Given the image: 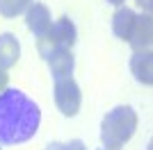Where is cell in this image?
Segmentation results:
<instances>
[{
  "mask_svg": "<svg viewBox=\"0 0 153 150\" xmlns=\"http://www.w3.org/2000/svg\"><path fill=\"white\" fill-rule=\"evenodd\" d=\"M41 112L34 100L19 89H5L0 93V143L16 146L30 141L39 130Z\"/></svg>",
  "mask_w": 153,
  "mask_h": 150,
  "instance_id": "1",
  "label": "cell"
},
{
  "mask_svg": "<svg viewBox=\"0 0 153 150\" xmlns=\"http://www.w3.org/2000/svg\"><path fill=\"white\" fill-rule=\"evenodd\" d=\"M135 130H137V114H135V109L128 105H119L103 116L101 141L108 150H119L133 139Z\"/></svg>",
  "mask_w": 153,
  "mask_h": 150,
  "instance_id": "2",
  "label": "cell"
},
{
  "mask_svg": "<svg viewBox=\"0 0 153 150\" xmlns=\"http://www.w3.org/2000/svg\"><path fill=\"white\" fill-rule=\"evenodd\" d=\"M78 41V30H76V23L69 18V16H62L57 18L55 23L51 25V30L46 32L41 39H37V50L39 55L48 57L53 50H59V48H73V43Z\"/></svg>",
  "mask_w": 153,
  "mask_h": 150,
  "instance_id": "3",
  "label": "cell"
},
{
  "mask_svg": "<svg viewBox=\"0 0 153 150\" xmlns=\"http://www.w3.org/2000/svg\"><path fill=\"white\" fill-rule=\"evenodd\" d=\"M55 105L64 116H76L80 112V105H82V93H80V87L73 77H62V80H55Z\"/></svg>",
  "mask_w": 153,
  "mask_h": 150,
  "instance_id": "4",
  "label": "cell"
},
{
  "mask_svg": "<svg viewBox=\"0 0 153 150\" xmlns=\"http://www.w3.org/2000/svg\"><path fill=\"white\" fill-rule=\"evenodd\" d=\"M135 52H151V41H153V23L151 14H140L135 16L133 30L126 39Z\"/></svg>",
  "mask_w": 153,
  "mask_h": 150,
  "instance_id": "5",
  "label": "cell"
},
{
  "mask_svg": "<svg viewBox=\"0 0 153 150\" xmlns=\"http://www.w3.org/2000/svg\"><path fill=\"white\" fill-rule=\"evenodd\" d=\"M25 23H27V30H30L37 39H41L53 25L48 7L41 5V2H30V7L25 9Z\"/></svg>",
  "mask_w": 153,
  "mask_h": 150,
  "instance_id": "6",
  "label": "cell"
},
{
  "mask_svg": "<svg viewBox=\"0 0 153 150\" xmlns=\"http://www.w3.org/2000/svg\"><path fill=\"white\" fill-rule=\"evenodd\" d=\"M48 68H51L53 80H62V77H71L73 68H76V57L71 52V48H59L53 50L51 55L46 57Z\"/></svg>",
  "mask_w": 153,
  "mask_h": 150,
  "instance_id": "7",
  "label": "cell"
},
{
  "mask_svg": "<svg viewBox=\"0 0 153 150\" xmlns=\"http://www.w3.org/2000/svg\"><path fill=\"white\" fill-rule=\"evenodd\" d=\"M130 71H133L135 80L140 84L151 87L153 84V55L151 52H135L130 57Z\"/></svg>",
  "mask_w": 153,
  "mask_h": 150,
  "instance_id": "8",
  "label": "cell"
},
{
  "mask_svg": "<svg viewBox=\"0 0 153 150\" xmlns=\"http://www.w3.org/2000/svg\"><path fill=\"white\" fill-rule=\"evenodd\" d=\"M21 57V43L19 39L14 37L12 32H5V34H0V68H12L16 66Z\"/></svg>",
  "mask_w": 153,
  "mask_h": 150,
  "instance_id": "9",
  "label": "cell"
},
{
  "mask_svg": "<svg viewBox=\"0 0 153 150\" xmlns=\"http://www.w3.org/2000/svg\"><path fill=\"white\" fill-rule=\"evenodd\" d=\"M135 16L137 14L130 9V7H119L112 16V32H114L119 39H128L130 30H133V23H135Z\"/></svg>",
  "mask_w": 153,
  "mask_h": 150,
  "instance_id": "10",
  "label": "cell"
},
{
  "mask_svg": "<svg viewBox=\"0 0 153 150\" xmlns=\"http://www.w3.org/2000/svg\"><path fill=\"white\" fill-rule=\"evenodd\" d=\"M32 0H0V14L5 18H16L30 7Z\"/></svg>",
  "mask_w": 153,
  "mask_h": 150,
  "instance_id": "11",
  "label": "cell"
},
{
  "mask_svg": "<svg viewBox=\"0 0 153 150\" xmlns=\"http://www.w3.org/2000/svg\"><path fill=\"white\" fill-rule=\"evenodd\" d=\"M64 150H87V146H85L80 139H73L69 143H64Z\"/></svg>",
  "mask_w": 153,
  "mask_h": 150,
  "instance_id": "12",
  "label": "cell"
},
{
  "mask_svg": "<svg viewBox=\"0 0 153 150\" xmlns=\"http://www.w3.org/2000/svg\"><path fill=\"white\" fill-rule=\"evenodd\" d=\"M7 84H9V75H7L5 68H0V93L7 89Z\"/></svg>",
  "mask_w": 153,
  "mask_h": 150,
  "instance_id": "13",
  "label": "cell"
},
{
  "mask_svg": "<svg viewBox=\"0 0 153 150\" xmlns=\"http://www.w3.org/2000/svg\"><path fill=\"white\" fill-rule=\"evenodd\" d=\"M137 5L142 7V9H144V12H151V5H153V0H137Z\"/></svg>",
  "mask_w": 153,
  "mask_h": 150,
  "instance_id": "14",
  "label": "cell"
},
{
  "mask_svg": "<svg viewBox=\"0 0 153 150\" xmlns=\"http://www.w3.org/2000/svg\"><path fill=\"white\" fill-rule=\"evenodd\" d=\"M46 150H64V143H57V141H53V143L46 146Z\"/></svg>",
  "mask_w": 153,
  "mask_h": 150,
  "instance_id": "15",
  "label": "cell"
},
{
  "mask_svg": "<svg viewBox=\"0 0 153 150\" xmlns=\"http://www.w3.org/2000/svg\"><path fill=\"white\" fill-rule=\"evenodd\" d=\"M108 2H110V5H114V7H121L126 0H108Z\"/></svg>",
  "mask_w": 153,
  "mask_h": 150,
  "instance_id": "16",
  "label": "cell"
}]
</instances>
